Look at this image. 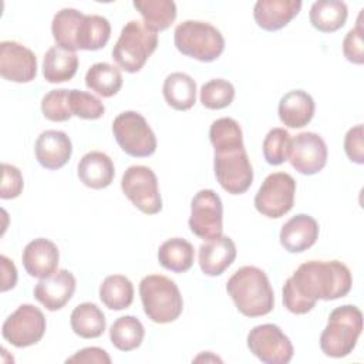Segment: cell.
<instances>
[{"mask_svg": "<svg viewBox=\"0 0 364 364\" xmlns=\"http://www.w3.org/2000/svg\"><path fill=\"white\" fill-rule=\"evenodd\" d=\"M353 286L350 269L338 260L301 263L284 282L283 304L293 314H306L317 300H336L348 294Z\"/></svg>", "mask_w": 364, "mask_h": 364, "instance_id": "obj_1", "label": "cell"}, {"mask_svg": "<svg viewBox=\"0 0 364 364\" xmlns=\"http://www.w3.org/2000/svg\"><path fill=\"white\" fill-rule=\"evenodd\" d=\"M226 291L236 309L246 317L269 314L274 307V293L266 273L256 266L237 269L226 283Z\"/></svg>", "mask_w": 364, "mask_h": 364, "instance_id": "obj_2", "label": "cell"}, {"mask_svg": "<svg viewBox=\"0 0 364 364\" xmlns=\"http://www.w3.org/2000/svg\"><path fill=\"white\" fill-rule=\"evenodd\" d=\"M361 331L363 313L357 306L344 304L336 307L320 334V348L327 357H346L355 348Z\"/></svg>", "mask_w": 364, "mask_h": 364, "instance_id": "obj_3", "label": "cell"}, {"mask_svg": "<svg viewBox=\"0 0 364 364\" xmlns=\"http://www.w3.org/2000/svg\"><path fill=\"white\" fill-rule=\"evenodd\" d=\"M139 296L144 313L154 323L166 324L182 314V294L175 282L166 276H145L139 283Z\"/></svg>", "mask_w": 364, "mask_h": 364, "instance_id": "obj_4", "label": "cell"}, {"mask_svg": "<svg viewBox=\"0 0 364 364\" xmlns=\"http://www.w3.org/2000/svg\"><path fill=\"white\" fill-rule=\"evenodd\" d=\"M158 34L142 21H128L112 47V58L127 73H138L156 50Z\"/></svg>", "mask_w": 364, "mask_h": 364, "instance_id": "obj_5", "label": "cell"}, {"mask_svg": "<svg viewBox=\"0 0 364 364\" xmlns=\"http://www.w3.org/2000/svg\"><path fill=\"white\" fill-rule=\"evenodd\" d=\"M173 43L179 53L202 63L216 60L225 50L222 33L215 26L199 20H185L178 24Z\"/></svg>", "mask_w": 364, "mask_h": 364, "instance_id": "obj_6", "label": "cell"}, {"mask_svg": "<svg viewBox=\"0 0 364 364\" xmlns=\"http://www.w3.org/2000/svg\"><path fill=\"white\" fill-rule=\"evenodd\" d=\"M213 149V169L219 185L230 195L245 193L253 182V168L243 142Z\"/></svg>", "mask_w": 364, "mask_h": 364, "instance_id": "obj_7", "label": "cell"}, {"mask_svg": "<svg viewBox=\"0 0 364 364\" xmlns=\"http://www.w3.org/2000/svg\"><path fill=\"white\" fill-rule=\"evenodd\" d=\"M112 134L119 148L129 156L145 158L156 151V136L146 119L136 111H124L117 115Z\"/></svg>", "mask_w": 364, "mask_h": 364, "instance_id": "obj_8", "label": "cell"}, {"mask_svg": "<svg viewBox=\"0 0 364 364\" xmlns=\"http://www.w3.org/2000/svg\"><path fill=\"white\" fill-rule=\"evenodd\" d=\"M121 189L124 195L145 215L159 213L162 199L155 172L145 165H131L122 175Z\"/></svg>", "mask_w": 364, "mask_h": 364, "instance_id": "obj_9", "label": "cell"}, {"mask_svg": "<svg viewBox=\"0 0 364 364\" xmlns=\"http://www.w3.org/2000/svg\"><path fill=\"white\" fill-rule=\"evenodd\" d=\"M296 181L287 172H273L264 178L256 196L255 208L263 216L279 219L294 205Z\"/></svg>", "mask_w": 364, "mask_h": 364, "instance_id": "obj_10", "label": "cell"}, {"mask_svg": "<svg viewBox=\"0 0 364 364\" xmlns=\"http://www.w3.org/2000/svg\"><path fill=\"white\" fill-rule=\"evenodd\" d=\"M46 317L33 304H21L13 311L1 326V336L17 348L37 344L46 333Z\"/></svg>", "mask_w": 364, "mask_h": 364, "instance_id": "obj_11", "label": "cell"}, {"mask_svg": "<svg viewBox=\"0 0 364 364\" xmlns=\"http://www.w3.org/2000/svg\"><path fill=\"white\" fill-rule=\"evenodd\" d=\"M188 223L191 232L206 242L222 236L223 205L215 191L202 189L195 193L191 202V216Z\"/></svg>", "mask_w": 364, "mask_h": 364, "instance_id": "obj_12", "label": "cell"}, {"mask_svg": "<svg viewBox=\"0 0 364 364\" xmlns=\"http://www.w3.org/2000/svg\"><path fill=\"white\" fill-rule=\"evenodd\" d=\"M247 348L266 364H287L294 353L290 338L272 323L259 324L249 331Z\"/></svg>", "mask_w": 364, "mask_h": 364, "instance_id": "obj_13", "label": "cell"}, {"mask_svg": "<svg viewBox=\"0 0 364 364\" xmlns=\"http://www.w3.org/2000/svg\"><path fill=\"white\" fill-rule=\"evenodd\" d=\"M327 145L316 132H300L290 141L287 159L303 175L320 172L327 164Z\"/></svg>", "mask_w": 364, "mask_h": 364, "instance_id": "obj_14", "label": "cell"}, {"mask_svg": "<svg viewBox=\"0 0 364 364\" xmlns=\"http://www.w3.org/2000/svg\"><path fill=\"white\" fill-rule=\"evenodd\" d=\"M0 74L13 82H30L37 75V57L17 41L0 43Z\"/></svg>", "mask_w": 364, "mask_h": 364, "instance_id": "obj_15", "label": "cell"}, {"mask_svg": "<svg viewBox=\"0 0 364 364\" xmlns=\"http://www.w3.org/2000/svg\"><path fill=\"white\" fill-rule=\"evenodd\" d=\"M75 277L70 270L61 269L48 277L40 279L34 286V297L47 310L55 311L63 309L75 291Z\"/></svg>", "mask_w": 364, "mask_h": 364, "instance_id": "obj_16", "label": "cell"}, {"mask_svg": "<svg viewBox=\"0 0 364 364\" xmlns=\"http://www.w3.org/2000/svg\"><path fill=\"white\" fill-rule=\"evenodd\" d=\"M37 162L50 171L63 168L71 158L73 144L70 136L57 129L41 132L34 146Z\"/></svg>", "mask_w": 364, "mask_h": 364, "instance_id": "obj_17", "label": "cell"}, {"mask_svg": "<svg viewBox=\"0 0 364 364\" xmlns=\"http://www.w3.org/2000/svg\"><path fill=\"white\" fill-rule=\"evenodd\" d=\"M60 253L57 246L46 239L37 237L28 242L23 250L21 262L31 277L44 279L57 272Z\"/></svg>", "mask_w": 364, "mask_h": 364, "instance_id": "obj_18", "label": "cell"}, {"mask_svg": "<svg viewBox=\"0 0 364 364\" xmlns=\"http://www.w3.org/2000/svg\"><path fill=\"white\" fill-rule=\"evenodd\" d=\"M318 230V223L313 216L299 213L282 226L280 245L290 253H301L317 242Z\"/></svg>", "mask_w": 364, "mask_h": 364, "instance_id": "obj_19", "label": "cell"}, {"mask_svg": "<svg viewBox=\"0 0 364 364\" xmlns=\"http://www.w3.org/2000/svg\"><path fill=\"white\" fill-rule=\"evenodd\" d=\"M300 0H259L253 7L256 24L266 31L286 27L300 11Z\"/></svg>", "mask_w": 364, "mask_h": 364, "instance_id": "obj_20", "label": "cell"}, {"mask_svg": "<svg viewBox=\"0 0 364 364\" xmlns=\"http://www.w3.org/2000/svg\"><path fill=\"white\" fill-rule=\"evenodd\" d=\"M236 259V246L229 236L208 240L199 247V267L206 276H220Z\"/></svg>", "mask_w": 364, "mask_h": 364, "instance_id": "obj_21", "label": "cell"}, {"mask_svg": "<svg viewBox=\"0 0 364 364\" xmlns=\"http://www.w3.org/2000/svg\"><path fill=\"white\" fill-rule=\"evenodd\" d=\"M77 175L85 186L91 189H104L114 181V162L101 151L87 152L78 162Z\"/></svg>", "mask_w": 364, "mask_h": 364, "instance_id": "obj_22", "label": "cell"}, {"mask_svg": "<svg viewBox=\"0 0 364 364\" xmlns=\"http://www.w3.org/2000/svg\"><path fill=\"white\" fill-rule=\"evenodd\" d=\"M314 100L303 90H293L286 92L277 107L280 121L289 128L306 127L314 115Z\"/></svg>", "mask_w": 364, "mask_h": 364, "instance_id": "obj_23", "label": "cell"}, {"mask_svg": "<svg viewBox=\"0 0 364 364\" xmlns=\"http://www.w3.org/2000/svg\"><path fill=\"white\" fill-rule=\"evenodd\" d=\"M78 68V55L74 51L54 46L43 58V77L47 82L58 84L70 81Z\"/></svg>", "mask_w": 364, "mask_h": 364, "instance_id": "obj_24", "label": "cell"}, {"mask_svg": "<svg viewBox=\"0 0 364 364\" xmlns=\"http://www.w3.org/2000/svg\"><path fill=\"white\" fill-rule=\"evenodd\" d=\"M166 104L176 111L191 109L196 102V82L185 73L169 74L162 85Z\"/></svg>", "mask_w": 364, "mask_h": 364, "instance_id": "obj_25", "label": "cell"}, {"mask_svg": "<svg viewBox=\"0 0 364 364\" xmlns=\"http://www.w3.org/2000/svg\"><path fill=\"white\" fill-rule=\"evenodd\" d=\"M109 37L111 24L105 17L98 14H84L77 28L75 46L77 50L95 51L105 47Z\"/></svg>", "mask_w": 364, "mask_h": 364, "instance_id": "obj_26", "label": "cell"}, {"mask_svg": "<svg viewBox=\"0 0 364 364\" xmlns=\"http://www.w3.org/2000/svg\"><path fill=\"white\" fill-rule=\"evenodd\" d=\"M347 4L338 0H318L310 7L309 18L311 26L321 33L340 30L347 20Z\"/></svg>", "mask_w": 364, "mask_h": 364, "instance_id": "obj_27", "label": "cell"}, {"mask_svg": "<svg viewBox=\"0 0 364 364\" xmlns=\"http://www.w3.org/2000/svg\"><path fill=\"white\" fill-rule=\"evenodd\" d=\"M195 259L193 246L182 237H172L165 240L158 249L159 264L171 272L183 273L188 272Z\"/></svg>", "mask_w": 364, "mask_h": 364, "instance_id": "obj_28", "label": "cell"}, {"mask_svg": "<svg viewBox=\"0 0 364 364\" xmlns=\"http://www.w3.org/2000/svg\"><path fill=\"white\" fill-rule=\"evenodd\" d=\"M73 331L82 338H97L107 327V320L102 310L90 301L78 304L70 316Z\"/></svg>", "mask_w": 364, "mask_h": 364, "instance_id": "obj_29", "label": "cell"}, {"mask_svg": "<svg viewBox=\"0 0 364 364\" xmlns=\"http://www.w3.org/2000/svg\"><path fill=\"white\" fill-rule=\"evenodd\" d=\"M134 7L152 31L166 30L176 18V4L172 0H135Z\"/></svg>", "mask_w": 364, "mask_h": 364, "instance_id": "obj_30", "label": "cell"}, {"mask_svg": "<svg viewBox=\"0 0 364 364\" xmlns=\"http://www.w3.org/2000/svg\"><path fill=\"white\" fill-rule=\"evenodd\" d=\"M85 85L95 94L109 98L122 87V75L119 68L109 63H95L85 74Z\"/></svg>", "mask_w": 364, "mask_h": 364, "instance_id": "obj_31", "label": "cell"}, {"mask_svg": "<svg viewBox=\"0 0 364 364\" xmlns=\"http://www.w3.org/2000/svg\"><path fill=\"white\" fill-rule=\"evenodd\" d=\"M145 328L135 316L118 317L109 327V340L119 351H132L144 340Z\"/></svg>", "mask_w": 364, "mask_h": 364, "instance_id": "obj_32", "label": "cell"}, {"mask_svg": "<svg viewBox=\"0 0 364 364\" xmlns=\"http://www.w3.org/2000/svg\"><path fill=\"white\" fill-rule=\"evenodd\" d=\"M100 299L111 310H124L132 304L134 286L122 274H111L100 286Z\"/></svg>", "mask_w": 364, "mask_h": 364, "instance_id": "obj_33", "label": "cell"}, {"mask_svg": "<svg viewBox=\"0 0 364 364\" xmlns=\"http://www.w3.org/2000/svg\"><path fill=\"white\" fill-rule=\"evenodd\" d=\"M84 14L77 9L65 7L55 13L53 23H51V33L55 44L64 50L74 51L77 50L75 46V36L77 28Z\"/></svg>", "mask_w": 364, "mask_h": 364, "instance_id": "obj_34", "label": "cell"}, {"mask_svg": "<svg viewBox=\"0 0 364 364\" xmlns=\"http://www.w3.org/2000/svg\"><path fill=\"white\" fill-rule=\"evenodd\" d=\"M200 102L208 109H222L232 104L235 98V87L223 78H213L200 88Z\"/></svg>", "mask_w": 364, "mask_h": 364, "instance_id": "obj_35", "label": "cell"}, {"mask_svg": "<svg viewBox=\"0 0 364 364\" xmlns=\"http://www.w3.org/2000/svg\"><path fill=\"white\" fill-rule=\"evenodd\" d=\"M290 134L284 128H273L263 139V156L269 165H280L287 161Z\"/></svg>", "mask_w": 364, "mask_h": 364, "instance_id": "obj_36", "label": "cell"}, {"mask_svg": "<svg viewBox=\"0 0 364 364\" xmlns=\"http://www.w3.org/2000/svg\"><path fill=\"white\" fill-rule=\"evenodd\" d=\"M68 105L71 114L82 119H98L104 115V104L92 94L81 90L68 91Z\"/></svg>", "mask_w": 364, "mask_h": 364, "instance_id": "obj_37", "label": "cell"}, {"mask_svg": "<svg viewBox=\"0 0 364 364\" xmlns=\"http://www.w3.org/2000/svg\"><path fill=\"white\" fill-rule=\"evenodd\" d=\"M68 91L65 88L51 90L43 97L41 112L48 121L64 122L73 117L68 105Z\"/></svg>", "mask_w": 364, "mask_h": 364, "instance_id": "obj_38", "label": "cell"}, {"mask_svg": "<svg viewBox=\"0 0 364 364\" xmlns=\"http://www.w3.org/2000/svg\"><path fill=\"white\" fill-rule=\"evenodd\" d=\"M209 139L213 148L243 142V134L239 122L233 118L223 117L212 122L209 128Z\"/></svg>", "mask_w": 364, "mask_h": 364, "instance_id": "obj_39", "label": "cell"}, {"mask_svg": "<svg viewBox=\"0 0 364 364\" xmlns=\"http://www.w3.org/2000/svg\"><path fill=\"white\" fill-rule=\"evenodd\" d=\"M343 54L353 64L364 63V43H363V27L361 14L357 20V26L351 28L343 40Z\"/></svg>", "mask_w": 364, "mask_h": 364, "instance_id": "obj_40", "label": "cell"}, {"mask_svg": "<svg viewBox=\"0 0 364 364\" xmlns=\"http://www.w3.org/2000/svg\"><path fill=\"white\" fill-rule=\"evenodd\" d=\"M24 182L20 169L14 165L1 164V188H0V198L1 199H14L23 191Z\"/></svg>", "mask_w": 364, "mask_h": 364, "instance_id": "obj_41", "label": "cell"}, {"mask_svg": "<svg viewBox=\"0 0 364 364\" xmlns=\"http://www.w3.org/2000/svg\"><path fill=\"white\" fill-rule=\"evenodd\" d=\"M344 151L348 159L354 164H364V129L358 124L350 128L344 136Z\"/></svg>", "mask_w": 364, "mask_h": 364, "instance_id": "obj_42", "label": "cell"}, {"mask_svg": "<svg viewBox=\"0 0 364 364\" xmlns=\"http://www.w3.org/2000/svg\"><path fill=\"white\" fill-rule=\"evenodd\" d=\"M65 363H100V364H109L111 357L108 353L100 347H85L77 351L74 355L68 357Z\"/></svg>", "mask_w": 364, "mask_h": 364, "instance_id": "obj_43", "label": "cell"}, {"mask_svg": "<svg viewBox=\"0 0 364 364\" xmlns=\"http://www.w3.org/2000/svg\"><path fill=\"white\" fill-rule=\"evenodd\" d=\"M0 264H1V286H0V290L7 291V290L13 289L17 283V269H16L13 260H10L4 255L0 256Z\"/></svg>", "mask_w": 364, "mask_h": 364, "instance_id": "obj_44", "label": "cell"}]
</instances>
